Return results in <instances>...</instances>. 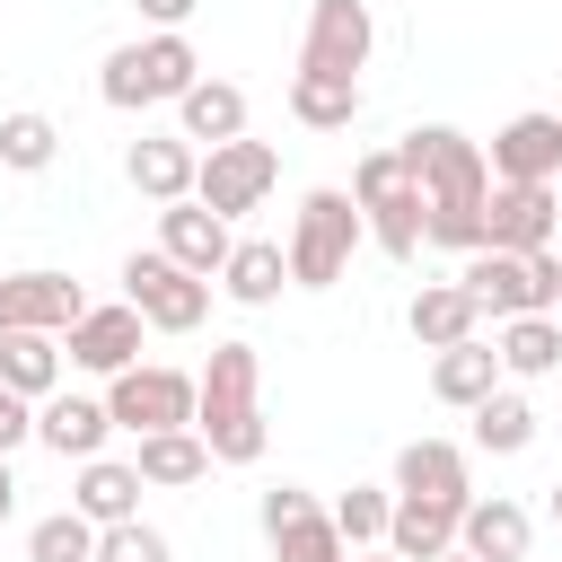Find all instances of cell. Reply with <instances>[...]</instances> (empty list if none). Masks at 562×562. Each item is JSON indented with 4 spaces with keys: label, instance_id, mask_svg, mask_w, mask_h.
Returning <instances> with one entry per match:
<instances>
[{
    "label": "cell",
    "instance_id": "obj_1",
    "mask_svg": "<svg viewBox=\"0 0 562 562\" xmlns=\"http://www.w3.org/2000/svg\"><path fill=\"white\" fill-rule=\"evenodd\" d=\"M404 167L422 176V202H430V246H457L474 255L483 246V202H492V158L457 132V123H422L395 140Z\"/></svg>",
    "mask_w": 562,
    "mask_h": 562
},
{
    "label": "cell",
    "instance_id": "obj_2",
    "mask_svg": "<svg viewBox=\"0 0 562 562\" xmlns=\"http://www.w3.org/2000/svg\"><path fill=\"white\" fill-rule=\"evenodd\" d=\"M193 430L211 439L220 465H255V457H263L272 430H263V360H255V342H211Z\"/></svg>",
    "mask_w": 562,
    "mask_h": 562
},
{
    "label": "cell",
    "instance_id": "obj_3",
    "mask_svg": "<svg viewBox=\"0 0 562 562\" xmlns=\"http://www.w3.org/2000/svg\"><path fill=\"white\" fill-rule=\"evenodd\" d=\"M193 79H202V53L184 44V26H149V35H132V44L105 53L97 97H105L114 114H149V105H176Z\"/></svg>",
    "mask_w": 562,
    "mask_h": 562
},
{
    "label": "cell",
    "instance_id": "obj_4",
    "mask_svg": "<svg viewBox=\"0 0 562 562\" xmlns=\"http://www.w3.org/2000/svg\"><path fill=\"white\" fill-rule=\"evenodd\" d=\"M351 202H360L378 255L413 263V255L430 246V202H422V176L404 167V149H369V158L351 167Z\"/></svg>",
    "mask_w": 562,
    "mask_h": 562
},
{
    "label": "cell",
    "instance_id": "obj_5",
    "mask_svg": "<svg viewBox=\"0 0 562 562\" xmlns=\"http://www.w3.org/2000/svg\"><path fill=\"white\" fill-rule=\"evenodd\" d=\"M369 237V220H360V202L342 193V184H316L307 202H299V220H290V281L299 290H334L342 272H351V246Z\"/></svg>",
    "mask_w": 562,
    "mask_h": 562
},
{
    "label": "cell",
    "instance_id": "obj_6",
    "mask_svg": "<svg viewBox=\"0 0 562 562\" xmlns=\"http://www.w3.org/2000/svg\"><path fill=\"white\" fill-rule=\"evenodd\" d=\"M105 413H114V430H132V439H149V430H193L202 378L158 369V360H132L123 378H105Z\"/></svg>",
    "mask_w": 562,
    "mask_h": 562
},
{
    "label": "cell",
    "instance_id": "obj_7",
    "mask_svg": "<svg viewBox=\"0 0 562 562\" xmlns=\"http://www.w3.org/2000/svg\"><path fill=\"white\" fill-rule=\"evenodd\" d=\"M123 299L149 316V334H193V325L211 316V281H202V272H184L167 246H149V255H132V263H123Z\"/></svg>",
    "mask_w": 562,
    "mask_h": 562
},
{
    "label": "cell",
    "instance_id": "obj_8",
    "mask_svg": "<svg viewBox=\"0 0 562 562\" xmlns=\"http://www.w3.org/2000/svg\"><path fill=\"white\" fill-rule=\"evenodd\" d=\"M281 184V149L272 140H211L202 149V167H193V202H211L220 220H237V211H255L263 193Z\"/></svg>",
    "mask_w": 562,
    "mask_h": 562
},
{
    "label": "cell",
    "instance_id": "obj_9",
    "mask_svg": "<svg viewBox=\"0 0 562 562\" xmlns=\"http://www.w3.org/2000/svg\"><path fill=\"white\" fill-rule=\"evenodd\" d=\"M263 536H272V562H351L334 509H316V492H299V483L263 492Z\"/></svg>",
    "mask_w": 562,
    "mask_h": 562
},
{
    "label": "cell",
    "instance_id": "obj_10",
    "mask_svg": "<svg viewBox=\"0 0 562 562\" xmlns=\"http://www.w3.org/2000/svg\"><path fill=\"white\" fill-rule=\"evenodd\" d=\"M369 53H378V18H369V0H316V9H307L299 70H342V79H360Z\"/></svg>",
    "mask_w": 562,
    "mask_h": 562
},
{
    "label": "cell",
    "instance_id": "obj_11",
    "mask_svg": "<svg viewBox=\"0 0 562 562\" xmlns=\"http://www.w3.org/2000/svg\"><path fill=\"white\" fill-rule=\"evenodd\" d=\"M88 316V290L70 272H9L0 281V334H70Z\"/></svg>",
    "mask_w": 562,
    "mask_h": 562
},
{
    "label": "cell",
    "instance_id": "obj_12",
    "mask_svg": "<svg viewBox=\"0 0 562 562\" xmlns=\"http://www.w3.org/2000/svg\"><path fill=\"white\" fill-rule=\"evenodd\" d=\"M553 237H562V193H553V184H492V202H483V246L536 255V246H553Z\"/></svg>",
    "mask_w": 562,
    "mask_h": 562
},
{
    "label": "cell",
    "instance_id": "obj_13",
    "mask_svg": "<svg viewBox=\"0 0 562 562\" xmlns=\"http://www.w3.org/2000/svg\"><path fill=\"white\" fill-rule=\"evenodd\" d=\"M140 334H149V316H140L132 299L88 307V316L70 325V369H88V378H123V369L140 360Z\"/></svg>",
    "mask_w": 562,
    "mask_h": 562
},
{
    "label": "cell",
    "instance_id": "obj_14",
    "mask_svg": "<svg viewBox=\"0 0 562 562\" xmlns=\"http://www.w3.org/2000/svg\"><path fill=\"white\" fill-rule=\"evenodd\" d=\"M562 176V114H509L492 132V184H553Z\"/></svg>",
    "mask_w": 562,
    "mask_h": 562
},
{
    "label": "cell",
    "instance_id": "obj_15",
    "mask_svg": "<svg viewBox=\"0 0 562 562\" xmlns=\"http://www.w3.org/2000/svg\"><path fill=\"white\" fill-rule=\"evenodd\" d=\"M158 246H167L184 272L220 281V263H228V246H237V237H228V220H220L211 202H193V193H184V202H158Z\"/></svg>",
    "mask_w": 562,
    "mask_h": 562
},
{
    "label": "cell",
    "instance_id": "obj_16",
    "mask_svg": "<svg viewBox=\"0 0 562 562\" xmlns=\"http://www.w3.org/2000/svg\"><path fill=\"white\" fill-rule=\"evenodd\" d=\"M105 430H114L105 395H70V386H53V395L35 404V439H44L61 465H79V457H105Z\"/></svg>",
    "mask_w": 562,
    "mask_h": 562
},
{
    "label": "cell",
    "instance_id": "obj_17",
    "mask_svg": "<svg viewBox=\"0 0 562 562\" xmlns=\"http://www.w3.org/2000/svg\"><path fill=\"white\" fill-rule=\"evenodd\" d=\"M395 492H413V501H448V509H465V501H474V474H465V448H457V439H404V448H395Z\"/></svg>",
    "mask_w": 562,
    "mask_h": 562
},
{
    "label": "cell",
    "instance_id": "obj_18",
    "mask_svg": "<svg viewBox=\"0 0 562 562\" xmlns=\"http://www.w3.org/2000/svg\"><path fill=\"white\" fill-rule=\"evenodd\" d=\"M193 167H202V149H193L184 132H140V140L123 149V176H132V193H149V202H184V193H193Z\"/></svg>",
    "mask_w": 562,
    "mask_h": 562
},
{
    "label": "cell",
    "instance_id": "obj_19",
    "mask_svg": "<svg viewBox=\"0 0 562 562\" xmlns=\"http://www.w3.org/2000/svg\"><path fill=\"white\" fill-rule=\"evenodd\" d=\"M457 281L474 290V307H483L492 325H501V316H544V307H536V281H527V255H501V246H474Z\"/></svg>",
    "mask_w": 562,
    "mask_h": 562
},
{
    "label": "cell",
    "instance_id": "obj_20",
    "mask_svg": "<svg viewBox=\"0 0 562 562\" xmlns=\"http://www.w3.org/2000/svg\"><path fill=\"white\" fill-rule=\"evenodd\" d=\"M220 290H228L237 307H272L281 290H299V281H290V246H281V237H237L228 263H220Z\"/></svg>",
    "mask_w": 562,
    "mask_h": 562
},
{
    "label": "cell",
    "instance_id": "obj_21",
    "mask_svg": "<svg viewBox=\"0 0 562 562\" xmlns=\"http://www.w3.org/2000/svg\"><path fill=\"white\" fill-rule=\"evenodd\" d=\"M404 325H413L422 351H448V342H474V334H483V307H474L465 281H430V290H413Z\"/></svg>",
    "mask_w": 562,
    "mask_h": 562
},
{
    "label": "cell",
    "instance_id": "obj_22",
    "mask_svg": "<svg viewBox=\"0 0 562 562\" xmlns=\"http://www.w3.org/2000/svg\"><path fill=\"white\" fill-rule=\"evenodd\" d=\"M140 465L132 457H79V483H70V509L79 518H97V527H114V518H140Z\"/></svg>",
    "mask_w": 562,
    "mask_h": 562
},
{
    "label": "cell",
    "instance_id": "obj_23",
    "mask_svg": "<svg viewBox=\"0 0 562 562\" xmlns=\"http://www.w3.org/2000/svg\"><path fill=\"white\" fill-rule=\"evenodd\" d=\"M527 536H536V527H527V509H518V501H501V492H492V501L474 492V501H465V518H457V544H465L474 562H527Z\"/></svg>",
    "mask_w": 562,
    "mask_h": 562
},
{
    "label": "cell",
    "instance_id": "obj_24",
    "mask_svg": "<svg viewBox=\"0 0 562 562\" xmlns=\"http://www.w3.org/2000/svg\"><path fill=\"white\" fill-rule=\"evenodd\" d=\"M176 132H184L193 149L237 140V132H246V88H237V79H193V88L176 97Z\"/></svg>",
    "mask_w": 562,
    "mask_h": 562
},
{
    "label": "cell",
    "instance_id": "obj_25",
    "mask_svg": "<svg viewBox=\"0 0 562 562\" xmlns=\"http://www.w3.org/2000/svg\"><path fill=\"white\" fill-rule=\"evenodd\" d=\"M492 386H501V351H492L483 334H474V342H448V351L430 360V395H439V404H457V413H474Z\"/></svg>",
    "mask_w": 562,
    "mask_h": 562
},
{
    "label": "cell",
    "instance_id": "obj_26",
    "mask_svg": "<svg viewBox=\"0 0 562 562\" xmlns=\"http://www.w3.org/2000/svg\"><path fill=\"white\" fill-rule=\"evenodd\" d=\"M132 465H140V483H149V492H184V483H202L220 457H211V439H202V430H149Z\"/></svg>",
    "mask_w": 562,
    "mask_h": 562
},
{
    "label": "cell",
    "instance_id": "obj_27",
    "mask_svg": "<svg viewBox=\"0 0 562 562\" xmlns=\"http://www.w3.org/2000/svg\"><path fill=\"white\" fill-rule=\"evenodd\" d=\"M457 518H465V509H448V501H413V492H395L386 544H395L404 562H439V553H457Z\"/></svg>",
    "mask_w": 562,
    "mask_h": 562
},
{
    "label": "cell",
    "instance_id": "obj_28",
    "mask_svg": "<svg viewBox=\"0 0 562 562\" xmlns=\"http://www.w3.org/2000/svg\"><path fill=\"white\" fill-rule=\"evenodd\" d=\"M290 114L307 132H351L360 123V79H342V70H290Z\"/></svg>",
    "mask_w": 562,
    "mask_h": 562
},
{
    "label": "cell",
    "instance_id": "obj_29",
    "mask_svg": "<svg viewBox=\"0 0 562 562\" xmlns=\"http://www.w3.org/2000/svg\"><path fill=\"white\" fill-rule=\"evenodd\" d=\"M492 351H501V378H553L562 369V316H501Z\"/></svg>",
    "mask_w": 562,
    "mask_h": 562
},
{
    "label": "cell",
    "instance_id": "obj_30",
    "mask_svg": "<svg viewBox=\"0 0 562 562\" xmlns=\"http://www.w3.org/2000/svg\"><path fill=\"white\" fill-rule=\"evenodd\" d=\"M0 386L44 404L61 386V334H0Z\"/></svg>",
    "mask_w": 562,
    "mask_h": 562
},
{
    "label": "cell",
    "instance_id": "obj_31",
    "mask_svg": "<svg viewBox=\"0 0 562 562\" xmlns=\"http://www.w3.org/2000/svg\"><path fill=\"white\" fill-rule=\"evenodd\" d=\"M527 439H536V404L509 395V386H492V395L474 404V448H483V457H518Z\"/></svg>",
    "mask_w": 562,
    "mask_h": 562
},
{
    "label": "cell",
    "instance_id": "obj_32",
    "mask_svg": "<svg viewBox=\"0 0 562 562\" xmlns=\"http://www.w3.org/2000/svg\"><path fill=\"white\" fill-rule=\"evenodd\" d=\"M53 158H61V132H53V114H35V105L0 114V167H18V176H44Z\"/></svg>",
    "mask_w": 562,
    "mask_h": 562
},
{
    "label": "cell",
    "instance_id": "obj_33",
    "mask_svg": "<svg viewBox=\"0 0 562 562\" xmlns=\"http://www.w3.org/2000/svg\"><path fill=\"white\" fill-rule=\"evenodd\" d=\"M386 518H395V492H386V483H351V492L334 501V527H342V544H351V553L386 544Z\"/></svg>",
    "mask_w": 562,
    "mask_h": 562
},
{
    "label": "cell",
    "instance_id": "obj_34",
    "mask_svg": "<svg viewBox=\"0 0 562 562\" xmlns=\"http://www.w3.org/2000/svg\"><path fill=\"white\" fill-rule=\"evenodd\" d=\"M26 562H97V518L79 509H53L26 527Z\"/></svg>",
    "mask_w": 562,
    "mask_h": 562
},
{
    "label": "cell",
    "instance_id": "obj_35",
    "mask_svg": "<svg viewBox=\"0 0 562 562\" xmlns=\"http://www.w3.org/2000/svg\"><path fill=\"white\" fill-rule=\"evenodd\" d=\"M97 562H176V544L149 518H114V527H97Z\"/></svg>",
    "mask_w": 562,
    "mask_h": 562
},
{
    "label": "cell",
    "instance_id": "obj_36",
    "mask_svg": "<svg viewBox=\"0 0 562 562\" xmlns=\"http://www.w3.org/2000/svg\"><path fill=\"white\" fill-rule=\"evenodd\" d=\"M26 439H35V395L0 386V457H9V448H26Z\"/></svg>",
    "mask_w": 562,
    "mask_h": 562
},
{
    "label": "cell",
    "instance_id": "obj_37",
    "mask_svg": "<svg viewBox=\"0 0 562 562\" xmlns=\"http://www.w3.org/2000/svg\"><path fill=\"white\" fill-rule=\"evenodd\" d=\"M132 9H140V18H149V26H184V18H193V9H202V0H132Z\"/></svg>",
    "mask_w": 562,
    "mask_h": 562
},
{
    "label": "cell",
    "instance_id": "obj_38",
    "mask_svg": "<svg viewBox=\"0 0 562 562\" xmlns=\"http://www.w3.org/2000/svg\"><path fill=\"white\" fill-rule=\"evenodd\" d=\"M18 509V474H9V457H0V518Z\"/></svg>",
    "mask_w": 562,
    "mask_h": 562
},
{
    "label": "cell",
    "instance_id": "obj_39",
    "mask_svg": "<svg viewBox=\"0 0 562 562\" xmlns=\"http://www.w3.org/2000/svg\"><path fill=\"white\" fill-rule=\"evenodd\" d=\"M360 562H404V553H395V544H378V553H360Z\"/></svg>",
    "mask_w": 562,
    "mask_h": 562
},
{
    "label": "cell",
    "instance_id": "obj_40",
    "mask_svg": "<svg viewBox=\"0 0 562 562\" xmlns=\"http://www.w3.org/2000/svg\"><path fill=\"white\" fill-rule=\"evenodd\" d=\"M439 562H474V553H465V544H457V553H439Z\"/></svg>",
    "mask_w": 562,
    "mask_h": 562
},
{
    "label": "cell",
    "instance_id": "obj_41",
    "mask_svg": "<svg viewBox=\"0 0 562 562\" xmlns=\"http://www.w3.org/2000/svg\"><path fill=\"white\" fill-rule=\"evenodd\" d=\"M553 527H562V483H553Z\"/></svg>",
    "mask_w": 562,
    "mask_h": 562
},
{
    "label": "cell",
    "instance_id": "obj_42",
    "mask_svg": "<svg viewBox=\"0 0 562 562\" xmlns=\"http://www.w3.org/2000/svg\"><path fill=\"white\" fill-rule=\"evenodd\" d=\"M553 246H562V237H553Z\"/></svg>",
    "mask_w": 562,
    "mask_h": 562
},
{
    "label": "cell",
    "instance_id": "obj_43",
    "mask_svg": "<svg viewBox=\"0 0 562 562\" xmlns=\"http://www.w3.org/2000/svg\"><path fill=\"white\" fill-rule=\"evenodd\" d=\"M553 316H562V307H553Z\"/></svg>",
    "mask_w": 562,
    "mask_h": 562
}]
</instances>
